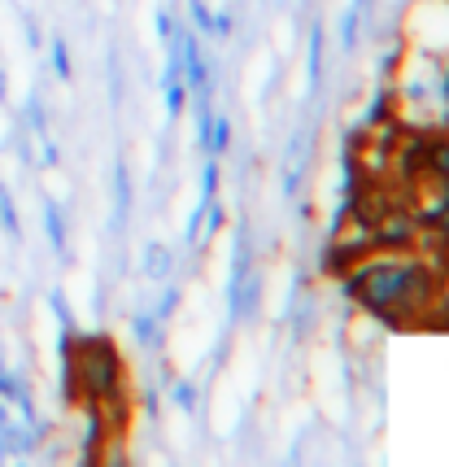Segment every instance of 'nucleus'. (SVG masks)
I'll return each instance as SVG.
<instances>
[{
	"label": "nucleus",
	"instance_id": "nucleus-1",
	"mask_svg": "<svg viewBox=\"0 0 449 467\" xmlns=\"http://www.w3.org/2000/svg\"><path fill=\"white\" fill-rule=\"evenodd\" d=\"M353 288H358V297L371 306H393V302H406L410 297V266H367L358 280H353Z\"/></svg>",
	"mask_w": 449,
	"mask_h": 467
},
{
	"label": "nucleus",
	"instance_id": "nucleus-3",
	"mask_svg": "<svg viewBox=\"0 0 449 467\" xmlns=\"http://www.w3.org/2000/svg\"><path fill=\"white\" fill-rule=\"evenodd\" d=\"M445 97H449V75H445Z\"/></svg>",
	"mask_w": 449,
	"mask_h": 467
},
{
	"label": "nucleus",
	"instance_id": "nucleus-2",
	"mask_svg": "<svg viewBox=\"0 0 449 467\" xmlns=\"http://www.w3.org/2000/svg\"><path fill=\"white\" fill-rule=\"evenodd\" d=\"M83 376H87V385H92V393H105V389L114 385V376H118V363H114V354H109V346H101V358L92 363V354H87V346H83Z\"/></svg>",
	"mask_w": 449,
	"mask_h": 467
}]
</instances>
